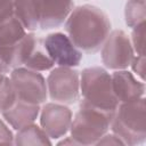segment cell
Masks as SVG:
<instances>
[{
	"mask_svg": "<svg viewBox=\"0 0 146 146\" xmlns=\"http://www.w3.org/2000/svg\"><path fill=\"white\" fill-rule=\"evenodd\" d=\"M64 30L79 50L95 54L100 50L111 32V21L100 8L82 5L70 13L64 23Z\"/></svg>",
	"mask_w": 146,
	"mask_h": 146,
	"instance_id": "1",
	"label": "cell"
},
{
	"mask_svg": "<svg viewBox=\"0 0 146 146\" xmlns=\"http://www.w3.org/2000/svg\"><path fill=\"white\" fill-rule=\"evenodd\" d=\"M115 112L105 111L81 100L79 111L72 117L70 132L78 145L96 144L107 133Z\"/></svg>",
	"mask_w": 146,
	"mask_h": 146,
	"instance_id": "2",
	"label": "cell"
},
{
	"mask_svg": "<svg viewBox=\"0 0 146 146\" xmlns=\"http://www.w3.org/2000/svg\"><path fill=\"white\" fill-rule=\"evenodd\" d=\"M145 97H141L120 103L110 128L124 145H137L145 141Z\"/></svg>",
	"mask_w": 146,
	"mask_h": 146,
	"instance_id": "3",
	"label": "cell"
},
{
	"mask_svg": "<svg viewBox=\"0 0 146 146\" xmlns=\"http://www.w3.org/2000/svg\"><path fill=\"white\" fill-rule=\"evenodd\" d=\"M82 100L105 111L115 112L119 100L114 94L112 75L100 66L87 67L80 73Z\"/></svg>",
	"mask_w": 146,
	"mask_h": 146,
	"instance_id": "4",
	"label": "cell"
},
{
	"mask_svg": "<svg viewBox=\"0 0 146 146\" xmlns=\"http://www.w3.org/2000/svg\"><path fill=\"white\" fill-rule=\"evenodd\" d=\"M48 96L55 103L73 104L80 96V72L73 67L57 66L46 80Z\"/></svg>",
	"mask_w": 146,
	"mask_h": 146,
	"instance_id": "5",
	"label": "cell"
},
{
	"mask_svg": "<svg viewBox=\"0 0 146 146\" xmlns=\"http://www.w3.org/2000/svg\"><path fill=\"white\" fill-rule=\"evenodd\" d=\"M9 79L18 100L40 105L47 100L48 90L46 79L40 72L24 66L10 71Z\"/></svg>",
	"mask_w": 146,
	"mask_h": 146,
	"instance_id": "6",
	"label": "cell"
},
{
	"mask_svg": "<svg viewBox=\"0 0 146 146\" xmlns=\"http://www.w3.org/2000/svg\"><path fill=\"white\" fill-rule=\"evenodd\" d=\"M100 50L103 64L114 71L127 70L135 57L130 38L122 30L110 32Z\"/></svg>",
	"mask_w": 146,
	"mask_h": 146,
	"instance_id": "7",
	"label": "cell"
},
{
	"mask_svg": "<svg viewBox=\"0 0 146 146\" xmlns=\"http://www.w3.org/2000/svg\"><path fill=\"white\" fill-rule=\"evenodd\" d=\"M47 54L56 66L76 67L82 60V51L63 32H54L43 38Z\"/></svg>",
	"mask_w": 146,
	"mask_h": 146,
	"instance_id": "8",
	"label": "cell"
},
{
	"mask_svg": "<svg viewBox=\"0 0 146 146\" xmlns=\"http://www.w3.org/2000/svg\"><path fill=\"white\" fill-rule=\"evenodd\" d=\"M40 127L50 139L63 138L72 122L71 110L60 103H48L40 108Z\"/></svg>",
	"mask_w": 146,
	"mask_h": 146,
	"instance_id": "9",
	"label": "cell"
},
{
	"mask_svg": "<svg viewBox=\"0 0 146 146\" xmlns=\"http://www.w3.org/2000/svg\"><path fill=\"white\" fill-rule=\"evenodd\" d=\"M39 30H51L65 23L74 8L73 0H34Z\"/></svg>",
	"mask_w": 146,
	"mask_h": 146,
	"instance_id": "10",
	"label": "cell"
},
{
	"mask_svg": "<svg viewBox=\"0 0 146 146\" xmlns=\"http://www.w3.org/2000/svg\"><path fill=\"white\" fill-rule=\"evenodd\" d=\"M112 84L119 103L130 102L144 97L145 82L138 80L132 72L127 70L114 71L112 74Z\"/></svg>",
	"mask_w": 146,
	"mask_h": 146,
	"instance_id": "11",
	"label": "cell"
},
{
	"mask_svg": "<svg viewBox=\"0 0 146 146\" xmlns=\"http://www.w3.org/2000/svg\"><path fill=\"white\" fill-rule=\"evenodd\" d=\"M38 41L33 32H27L18 42L9 47H0V58L11 70L25 65Z\"/></svg>",
	"mask_w": 146,
	"mask_h": 146,
	"instance_id": "12",
	"label": "cell"
},
{
	"mask_svg": "<svg viewBox=\"0 0 146 146\" xmlns=\"http://www.w3.org/2000/svg\"><path fill=\"white\" fill-rule=\"evenodd\" d=\"M40 105L25 103L17 99L16 103L1 115L8 125L15 130H19L31 123H34L40 114Z\"/></svg>",
	"mask_w": 146,
	"mask_h": 146,
	"instance_id": "13",
	"label": "cell"
},
{
	"mask_svg": "<svg viewBox=\"0 0 146 146\" xmlns=\"http://www.w3.org/2000/svg\"><path fill=\"white\" fill-rule=\"evenodd\" d=\"M14 15L27 32L39 30L34 0H14Z\"/></svg>",
	"mask_w": 146,
	"mask_h": 146,
	"instance_id": "14",
	"label": "cell"
},
{
	"mask_svg": "<svg viewBox=\"0 0 146 146\" xmlns=\"http://www.w3.org/2000/svg\"><path fill=\"white\" fill-rule=\"evenodd\" d=\"M27 31L19 19L14 15L9 19L0 23V47H9L18 42Z\"/></svg>",
	"mask_w": 146,
	"mask_h": 146,
	"instance_id": "15",
	"label": "cell"
},
{
	"mask_svg": "<svg viewBox=\"0 0 146 146\" xmlns=\"http://www.w3.org/2000/svg\"><path fill=\"white\" fill-rule=\"evenodd\" d=\"M14 144L17 145H50L51 140L44 130L31 123L19 130H17V135L15 137Z\"/></svg>",
	"mask_w": 146,
	"mask_h": 146,
	"instance_id": "16",
	"label": "cell"
},
{
	"mask_svg": "<svg viewBox=\"0 0 146 146\" xmlns=\"http://www.w3.org/2000/svg\"><path fill=\"white\" fill-rule=\"evenodd\" d=\"M24 67L36 71V72H44L50 71L55 67L54 62L49 57V55L46 51V48L43 46V38H38L36 44L30 55L29 59L26 60Z\"/></svg>",
	"mask_w": 146,
	"mask_h": 146,
	"instance_id": "17",
	"label": "cell"
},
{
	"mask_svg": "<svg viewBox=\"0 0 146 146\" xmlns=\"http://www.w3.org/2000/svg\"><path fill=\"white\" fill-rule=\"evenodd\" d=\"M124 17L125 24L130 29H133L137 25L144 23L146 18L145 0H129L125 3Z\"/></svg>",
	"mask_w": 146,
	"mask_h": 146,
	"instance_id": "18",
	"label": "cell"
},
{
	"mask_svg": "<svg viewBox=\"0 0 146 146\" xmlns=\"http://www.w3.org/2000/svg\"><path fill=\"white\" fill-rule=\"evenodd\" d=\"M17 100V96L13 83L7 75L2 83L0 84V114L9 110Z\"/></svg>",
	"mask_w": 146,
	"mask_h": 146,
	"instance_id": "19",
	"label": "cell"
},
{
	"mask_svg": "<svg viewBox=\"0 0 146 146\" xmlns=\"http://www.w3.org/2000/svg\"><path fill=\"white\" fill-rule=\"evenodd\" d=\"M131 44L136 55H144V43H145V22L132 29L131 33Z\"/></svg>",
	"mask_w": 146,
	"mask_h": 146,
	"instance_id": "20",
	"label": "cell"
},
{
	"mask_svg": "<svg viewBox=\"0 0 146 146\" xmlns=\"http://www.w3.org/2000/svg\"><path fill=\"white\" fill-rule=\"evenodd\" d=\"M130 67L132 73L140 81H145V56L144 55H135L130 64Z\"/></svg>",
	"mask_w": 146,
	"mask_h": 146,
	"instance_id": "21",
	"label": "cell"
},
{
	"mask_svg": "<svg viewBox=\"0 0 146 146\" xmlns=\"http://www.w3.org/2000/svg\"><path fill=\"white\" fill-rule=\"evenodd\" d=\"M13 133L8 128V124L5 123L3 120L0 119V144H13Z\"/></svg>",
	"mask_w": 146,
	"mask_h": 146,
	"instance_id": "22",
	"label": "cell"
},
{
	"mask_svg": "<svg viewBox=\"0 0 146 146\" xmlns=\"http://www.w3.org/2000/svg\"><path fill=\"white\" fill-rule=\"evenodd\" d=\"M124 145L123 144V141L116 136V135H114L113 132L112 133H105L97 143H96V145Z\"/></svg>",
	"mask_w": 146,
	"mask_h": 146,
	"instance_id": "23",
	"label": "cell"
},
{
	"mask_svg": "<svg viewBox=\"0 0 146 146\" xmlns=\"http://www.w3.org/2000/svg\"><path fill=\"white\" fill-rule=\"evenodd\" d=\"M63 144H64V145H67V144H68V145H78V143H76L71 136H70V137H66L65 139H63V140H60V141H58V145H63Z\"/></svg>",
	"mask_w": 146,
	"mask_h": 146,
	"instance_id": "24",
	"label": "cell"
},
{
	"mask_svg": "<svg viewBox=\"0 0 146 146\" xmlns=\"http://www.w3.org/2000/svg\"><path fill=\"white\" fill-rule=\"evenodd\" d=\"M0 73H2V74H8V73H10V68L2 62L1 58H0Z\"/></svg>",
	"mask_w": 146,
	"mask_h": 146,
	"instance_id": "25",
	"label": "cell"
},
{
	"mask_svg": "<svg viewBox=\"0 0 146 146\" xmlns=\"http://www.w3.org/2000/svg\"><path fill=\"white\" fill-rule=\"evenodd\" d=\"M6 76H7V74H2V73H0V84L2 83V81L5 80Z\"/></svg>",
	"mask_w": 146,
	"mask_h": 146,
	"instance_id": "26",
	"label": "cell"
}]
</instances>
